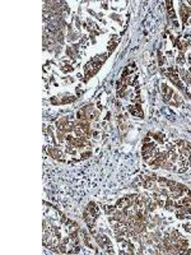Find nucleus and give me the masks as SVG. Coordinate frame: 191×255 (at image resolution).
<instances>
[{
	"mask_svg": "<svg viewBox=\"0 0 191 255\" xmlns=\"http://www.w3.org/2000/svg\"><path fill=\"white\" fill-rule=\"evenodd\" d=\"M153 137H154V139L157 140V142H159V143H163V135L162 134H159V133H157V134H152Z\"/></svg>",
	"mask_w": 191,
	"mask_h": 255,
	"instance_id": "obj_8",
	"label": "nucleus"
},
{
	"mask_svg": "<svg viewBox=\"0 0 191 255\" xmlns=\"http://www.w3.org/2000/svg\"><path fill=\"white\" fill-rule=\"evenodd\" d=\"M190 13H191L190 8L187 5H185V4H181V5H180V14H181V18H182V22H184V23H186V20H187Z\"/></svg>",
	"mask_w": 191,
	"mask_h": 255,
	"instance_id": "obj_2",
	"label": "nucleus"
},
{
	"mask_svg": "<svg viewBox=\"0 0 191 255\" xmlns=\"http://www.w3.org/2000/svg\"><path fill=\"white\" fill-rule=\"evenodd\" d=\"M167 10H168L169 17H171L172 19H175L176 15H175V10H173V7H172V1H167Z\"/></svg>",
	"mask_w": 191,
	"mask_h": 255,
	"instance_id": "obj_6",
	"label": "nucleus"
},
{
	"mask_svg": "<svg viewBox=\"0 0 191 255\" xmlns=\"http://www.w3.org/2000/svg\"><path fill=\"white\" fill-rule=\"evenodd\" d=\"M129 112L133 115V116H137V117H143V111L142 109H140V105H137V106H129Z\"/></svg>",
	"mask_w": 191,
	"mask_h": 255,
	"instance_id": "obj_4",
	"label": "nucleus"
},
{
	"mask_svg": "<svg viewBox=\"0 0 191 255\" xmlns=\"http://www.w3.org/2000/svg\"><path fill=\"white\" fill-rule=\"evenodd\" d=\"M162 95H163V100L166 102H169V100L172 98L171 96H173V91L171 87H168L167 84H162Z\"/></svg>",
	"mask_w": 191,
	"mask_h": 255,
	"instance_id": "obj_1",
	"label": "nucleus"
},
{
	"mask_svg": "<svg viewBox=\"0 0 191 255\" xmlns=\"http://www.w3.org/2000/svg\"><path fill=\"white\" fill-rule=\"evenodd\" d=\"M82 236H83V240H84V242H86V245L89 246V248H93V245L91 242V237L88 236V232L86 231V230H82Z\"/></svg>",
	"mask_w": 191,
	"mask_h": 255,
	"instance_id": "obj_5",
	"label": "nucleus"
},
{
	"mask_svg": "<svg viewBox=\"0 0 191 255\" xmlns=\"http://www.w3.org/2000/svg\"><path fill=\"white\" fill-rule=\"evenodd\" d=\"M91 156V152H87V153H83L82 154V158H86V157H89Z\"/></svg>",
	"mask_w": 191,
	"mask_h": 255,
	"instance_id": "obj_10",
	"label": "nucleus"
},
{
	"mask_svg": "<svg viewBox=\"0 0 191 255\" xmlns=\"http://www.w3.org/2000/svg\"><path fill=\"white\" fill-rule=\"evenodd\" d=\"M177 61H178V63H181V64H184V63H185V58H184V54H180V56L177 58Z\"/></svg>",
	"mask_w": 191,
	"mask_h": 255,
	"instance_id": "obj_9",
	"label": "nucleus"
},
{
	"mask_svg": "<svg viewBox=\"0 0 191 255\" xmlns=\"http://www.w3.org/2000/svg\"><path fill=\"white\" fill-rule=\"evenodd\" d=\"M105 208H106V209H105L106 213H107V214H112V213H115V212H116V208H117V207H113V205H110V207H108V205H106Z\"/></svg>",
	"mask_w": 191,
	"mask_h": 255,
	"instance_id": "obj_7",
	"label": "nucleus"
},
{
	"mask_svg": "<svg viewBox=\"0 0 191 255\" xmlns=\"http://www.w3.org/2000/svg\"><path fill=\"white\" fill-rule=\"evenodd\" d=\"M49 154L55 160H60V161H64V156H62V152L59 149V148H49Z\"/></svg>",
	"mask_w": 191,
	"mask_h": 255,
	"instance_id": "obj_3",
	"label": "nucleus"
}]
</instances>
